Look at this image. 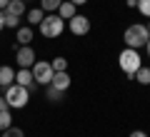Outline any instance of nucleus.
Listing matches in <instances>:
<instances>
[{
    "label": "nucleus",
    "instance_id": "obj_20",
    "mask_svg": "<svg viewBox=\"0 0 150 137\" xmlns=\"http://www.w3.org/2000/svg\"><path fill=\"white\" fill-rule=\"evenodd\" d=\"M50 65H53L55 72H63V70H68V60H65V58H55Z\"/></svg>",
    "mask_w": 150,
    "mask_h": 137
},
{
    "label": "nucleus",
    "instance_id": "obj_18",
    "mask_svg": "<svg viewBox=\"0 0 150 137\" xmlns=\"http://www.w3.org/2000/svg\"><path fill=\"white\" fill-rule=\"evenodd\" d=\"M3 22H5V27H18L20 25V18L10 15V13H3Z\"/></svg>",
    "mask_w": 150,
    "mask_h": 137
},
{
    "label": "nucleus",
    "instance_id": "obj_29",
    "mask_svg": "<svg viewBox=\"0 0 150 137\" xmlns=\"http://www.w3.org/2000/svg\"><path fill=\"white\" fill-rule=\"evenodd\" d=\"M145 50H148V55H150V40H148V42H145Z\"/></svg>",
    "mask_w": 150,
    "mask_h": 137
},
{
    "label": "nucleus",
    "instance_id": "obj_22",
    "mask_svg": "<svg viewBox=\"0 0 150 137\" xmlns=\"http://www.w3.org/2000/svg\"><path fill=\"white\" fill-rule=\"evenodd\" d=\"M138 10L150 18V0H138Z\"/></svg>",
    "mask_w": 150,
    "mask_h": 137
},
{
    "label": "nucleus",
    "instance_id": "obj_3",
    "mask_svg": "<svg viewBox=\"0 0 150 137\" xmlns=\"http://www.w3.org/2000/svg\"><path fill=\"white\" fill-rule=\"evenodd\" d=\"M3 97L8 100V107H25L28 100H30V90L18 85V82H13V85L5 87V95Z\"/></svg>",
    "mask_w": 150,
    "mask_h": 137
},
{
    "label": "nucleus",
    "instance_id": "obj_4",
    "mask_svg": "<svg viewBox=\"0 0 150 137\" xmlns=\"http://www.w3.org/2000/svg\"><path fill=\"white\" fill-rule=\"evenodd\" d=\"M40 32H43V37H58L60 32H63V27H65V22H63V18L60 15H45L43 20H40Z\"/></svg>",
    "mask_w": 150,
    "mask_h": 137
},
{
    "label": "nucleus",
    "instance_id": "obj_1",
    "mask_svg": "<svg viewBox=\"0 0 150 137\" xmlns=\"http://www.w3.org/2000/svg\"><path fill=\"white\" fill-rule=\"evenodd\" d=\"M123 40H125V48L138 50V48H143L145 42L150 40V32H148V27H145L143 22H133V25H128V27H125Z\"/></svg>",
    "mask_w": 150,
    "mask_h": 137
},
{
    "label": "nucleus",
    "instance_id": "obj_8",
    "mask_svg": "<svg viewBox=\"0 0 150 137\" xmlns=\"http://www.w3.org/2000/svg\"><path fill=\"white\" fill-rule=\"evenodd\" d=\"M50 85H53L55 90H60V92H65V90L70 87V75H68V70H63V72H55L53 80H50Z\"/></svg>",
    "mask_w": 150,
    "mask_h": 137
},
{
    "label": "nucleus",
    "instance_id": "obj_7",
    "mask_svg": "<svg viewBox=\"0 0 150 137\" xmlns=\"http://www.w3.org/2000/svg\"><path fill=\"white\" fill-rule=\"evenodd\" d=\"M70 32L73 35H88L90 32V20L85 15H73L70 18Z\"/></svg>",
    "mask_w": 150,
    "mask_h": 137
},
{
    "label": "nucleus",
    "instance_id": "obj_21",
    "mask_svg": "<svg viewBox=\"0 0 150 137\" xmlns=\"http://www.w3.org/2000/svg\"><path fill=\"white\" fill-rule=\"evenodd\" d=\"M60 97H63V92H60V90H55L53 85H48V100H53V102H58Z\"/></svg>",
    "mask_w": 150,
    "mask_h": 137
},
{
    "label": "nucleus",
    "instance_id": "obj_19",
    "mask_svg": "<svg viewBox=\"0 0 150 137\" xmlns=\"http://www.w3.org/2000/svg\"><path fill=\"white\" fill-rule=\"evenodd\" d=\"M0 137H25V132H23L20 130V127H8V130H3V135H0Z\"/></svg>",
    "mask_w": 150,
    "mask_h": 137
},
{
    "label": "nucleus",
    "instance_id": "obj_15",
    "mask_svg": "<svg viewBox=\"0 0 150 137\" xmlns=\"http://www.w3.org/2000/svg\"><path fill=\"white\" fill-rule=\"evenodd\" d=\"M60 3L63 0H40V10L43 13H55L60 8Z\"/></svg>",
    "mask_w": 150,
    "mask_h": 137
},
{
    "label": "nucleus",
    "instance_id": "obj_25",
    "mask_svg": "<svg viewBox=\"0 0 150 137\" xmlns=\"http://www.w3.org/2000/svg\"><path fill=\"white\" fill-rule=\"evenodd\" d=\"M0 110H8V100L5 97H0Z\"/></svg>",
    "mask_w": 150,
    "mask_h": 137
},
{
    "label": "nucleus",
    "instance_id": "obj_30",
    "mask_svg": "<svg viewBox=\"0 0 150 137\" xmlns=\"http://www.w3.org/2000/svg\"><path fill=\"white\" fill-rule=\"evenodd\" d=\"M145 27H148V32H150V22H148V25H145Z\"/></svg>",
    "mask_w": 150,
    "mask_h": 137
},
{
    "label": "nucleus",
    "instance_id": "obj_13",
    "mask_svg": "<svg viewBox=\"0 0 150 137\" xmlns=\"http://www.w3.org/2000/svg\"><path fill=\"white\" fill-rule=\"evenodd\" d=\"M30 40H33V27H18V42L30 45Z\"/></svg>",
    "mask_w": 150,
    "mask_h": 137
},
{
    "label": "nucleus",
    "instance_id": "obj_24",
    "mask_svg": "<svg viewBox=\"0 0 150 137\" xmlns=\"http://www.w3.org/2000/svg\"><path fill=\"white\" fill-rule=\"evenodd\" d=\"M125 5L128 8H138V0H125Z\"/></svg>",
    "mask_w": 150,
    "mask_h": 137
},
{
    "label": "nucleus",
    "instance_id": "obj_10",
    "mask_svg": "<svg viewBox=\"0 0 150 137\" xmlns=\"http://www.w3.org/2000/svg\"><path fill=\"white\" fill-rule=\"evenodd\" d=\"M13 82H15V70L8 65H0V87H8Z\"/></svg>",
    "mask_w": 150,
    "mask_h": 137
},
{
    "label": "nucleus",
    "instance_id": "obj_31",
    "mask_svg": "<svg viewBox=\"0 0 150 137\" xmlns=\"http://www.w3.org/2000/svg\"><path fill=\"white\" fill-rule=\"evenodd\" d=\"M23 3H28V0H23Z\"/></svg>",
    "mask_w": 150,
    "mask_h": 137
},
{
    "label": "nucleus",
    "instance_id": "obj_5",
    "mask_svg": "<svg viewBox=\"0 0 150 137\" xmlns=\"http://www.w3.org/2000/svg\"><path fill=\"white\" fill-rule=\"evenodd\" d=\"M33 72V80H35V85H50V80H53L55 70L50 63H45V60H35V65L30 67Z\"/></svg>",
    "mask_w": 150,
    "mask_h": 137
},
{
    "label": "nucleus",
    "instance_id": "obj_28",
    "mask_svg": "<svg viewBox=\"0 0 150 137\" xmlns=\"http://www.w3.org/2000/svg\"><path fill=\"white\" fill-rule=\"evenodd\" d=\"M3 27H5V22H3V10H0V30H3Z\"/></svg>",
    "mask_w": 150,
    "mask_h": 137
},
{
    "label": "nucleus",
    "instance_id": "obj_16",
    "mask_svg": "<svg viewBox=\"0 0 150 137\" xmlns=\"http://www.w3.org/2000/svg\"><path fill=\"white\" fill-rule=\"evenodd\" d=\"M133 77H135V80H138V82H140V85H150V67H140V70H138V72H135V75H133Z\"/></svg>",
    "mask_w": 150,
    "mask_h": 137
},
{
    "label": "nucleus",
    "instance_id": "obj_12",
    "mask_svg": "<svg viewBox=\"0 0 150 137\" xmlns=\"http://www.w3.org/2000/svg\"><path fill=\"white\" fill-rule=\"evenodd\" d=\"M5 13H10V15H18V18H20L23 13H25V3H23V0H10V3L5 5Z\"/></svg>",
    "mask_w": 150,
    "mask_h": 137
},
{
    "label": "nucleus",
    "instance_id": "obj_11",
    "mask_svg": "<svg viewBox=\"0 0 150 137\" xmlns=\"http://www.w3.org/2000/svg\"><path fill=\"white\" fill-rule=\"evenodd\" d=\"M58 15L63 18V20H70L73 15H78L75 13V5L70 3V0H65V3H60V8H58Z\"/></svg>",
    "mask_w": 150,
    "mask_h": 137
},
{
    "label": "nucleus",
    "instance_id": "obj_9",
    "mask_svg": "<svg viewBox=\"0 0 150 137\" xmlns=\"http://www.w3.org/2000/svg\"><path fill=\"white\" fill-rule=\"evenodd\" d=\"M15 82L30 90L33 85H35V80H33V72H30V67H20V70H18V72H15Z\"/></svg>",
    "mask_w": 150,
    "mask_h": 137
},
{
    "label": "nucleus",
    "instance_id": "obj_2",
    "mask_svg": "<svg viewBox=\"0 0 150 137\" xmlns=\"http://www.w3.org/2000/svg\"><path fill=\"white\" fill-rule=\"evenodd\" d=\"M118 63H120V70H123L128 77H133V75L143 67V60H140L138 50H133V48H125L123 53L118 55Z\"/></svg>",
    "mask_w": 150,
    "mask_h": 137
},
{
    "label": "nucleus",
    "instance_id": "obj_17",
    "mask_svg": "<svg viewBox=\"0 0 150 137\" xmlns=\"http://www.w3.org/2000/svg\"><path fill=\"white\" fill-rule=\"evenodd\" d=\"M10 125H13L10 112H8V110H0V132H3V130H8Z\"/></svg>",
    "mask_w": 150,
    "mask_h": 137
},
{
    "label": "nucleus",
    "instance_id": "obj_14",
    "mask_svg": "<svg viewBox=\"0 0 150 137\" xmlns=\"http://www.w3.org/2000/svg\"><path fill=\"white\" fill-rule=\"evenodd\" d=\"M45 18V13L40 10V8H33V10H28V22L30 25H40V20Z\"/></svg>",
    "mask_w": 150,
    "mask_h": 137
},
{
    "label": "nucleus",
    "instance_id": "obj_6",
    "mask_svg": "<svg viewBox=\"0 0 150 137\" xmlns=\"http://www.w3.org/2000/svg\"><path fill=\"white\" fill-rule=\"evenodd\" d=\"M15 60H18L20 67H33V65H35V50H33L30 45H20L18 53H15Z\"/></svg>",
    "mask_w": 150,
    "mask_h": 137
},
{
    "label": "nucleus",
    "instance_id": "obj_26",
    "mask_svg": "<svg viewBox=\"0 0 150 137\" xmlns=\"http://www.w3.org/2000/svg\"><path fill=\"white\" fill-rule=\"evenodd\" d=\"M70 3H73V5H75V8H78V5H85L88 0H70Z\"/></svg>",
    "mask_w": 150,
    "mask_h": 137
},
{
    "label": "nucleus",
    "instance_id": "obj_27",
    "mask_svg": "<svg viewBox=\"0 0 150 137\" xmlns=\"http://www.w3.org/2000/svg\"><path fill=\"white\" fill-rule=\"evenodd\" d=\"M10 3V0H0V10H5V5Z\"/></svg>",
    "mask_w": 150,
    "mask_h": 137
},
{
    "label": "nucleus",
    "instance_id": "obj_23",
    "mask_svg": "<svg viewBox=\"0 0 150 137\" xmlns=\"http://www.w3.org/2000/svg\"><path fill=\"white\" fill-rule=\"evenodd\" d=\"M130 137H148V135H145L143 130H135V132H130Z\"/></svg>",
    "mask_w": 150,
    "mask_h": 137
}]
</instances>
